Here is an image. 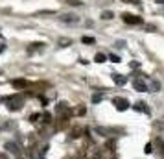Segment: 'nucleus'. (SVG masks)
Returning a JSON list of instances; mask_svg holds the SVG:
<instances>
[{
  "label": "nucleus",
  "mask_w": 164,
  "mask_h": 159,
  "mask_svg": "<svg viewBox=\"0 0 164 159\" xmlns=\"http://www.w3.org/2000/svg\"><path fill=\"white\" fill-rule=\"evenodd\" d=\"M41 120H42V124H52V115L46 111V113H42L41 115Z\"/></svg>",
  "instance_id": "obj_16"
},
{
  "label": "nucleus",
  "mask_w": 164,
  "mask_h": 159,
  "mask_svg": "<svg viewBox=\"0 0 164 159\" xmlns=\"http://www.w3.org/2000/svg\"><path fill=\"white\" fill-rule=\"evenodd\" d=\"M44 43H33V44H30V48H28V54H33V52H39V50H44Z\"/></svg>",
  "instance_id": "obj_9"
},
{
  "label": "nucleus",
  "mask_w": 164,
  "mask_h": 159,
  "mask_svg": "<svg viewBox=\"0 0 164 159\" xmlns=\"http://www.w3.org/2000/svg\"><path fill=\"white\" fill-rule=\"evenodd\" d=\"M129 67H131V69H138V67H140V63H138V61H133Z\"/></svg>",
  "instance_id": "obj_28"
},
{
  "label": "nucleus",
  "mask_w": 164,
  "mask_h": 159,
  "mask_svg": "<svg viewBox=\"0 0 164 159\" xmlns=\"http://www.w3.org/2000/svg\"><path fill=\"white\" fill-rule=\"evenodd\" d=\"M68 44H72L70 39H59L57 41V46H68Z\"/></svg>",
  "instance_id": "obj_21"
},
{
  "label": "nucleus",
  "mask_w": 164,
  "mask_h": 159,
  "mask_svg": "<svg viewBox=\"0 0 164 159\" xmlns=\"http://www.w3.org/2000/svg\"><path fill=\"white\" fill-rule=\"evenodd\" d=\"M144 152H146V154H151V152H153V144H151V142H147V144L144 146Z\"/></svg>",
  "instance_id": "obj_22"
},
{
  "label": "nucleus",
  "mask_w": 164,
  "mask_h": 159,
  "mask_svg": "<svg viewBox=\"0 0 164 159\" xmlns=\"http://www.w3.org/2000/svg\"><path fill=\"white\" fill-rule=\"evenodd\" d=\"M4 102L7 104V109H9V111H19L22 105H24V98L19 96V95H15V96H7V98H4Z\"/></svg>",
  "instance_id": "obj_1"
},
{
  "label": "nucleus",
  "mask_w": 164,
  "mask_h": 159,
  "mask_svg": "<svg viewBox=\"0 0 164 159\" xmlns=\"http://www.w3.org/2000/svg\"><path fill=\"white\" fill-rule=\"evenodd\" d=\"M102 100H103V95H102V93L92 95V104H98V102H102Z\"/></svg>",
  "instance_id": "obj_19"
},
{
  "label": "nucleus",
  "mask_w": 164,
  "mask_h": 159,
  "mask_svg": "<svg viewBox=\"0 0 164 159\" xmlns=\"http://www.w3.org/2000/svg\"><path fill=\"white\" fill-rule=\"evenodd\" d=\"M113 81H114L116 85H125L127 78H125V76H122V74H113Z\"/></svg>",
  "instance_id": "obj_14"
},
{
  "label": "nucleus",
  "mask_w": 164,
  "mask_h": 159,
  "mask_svg": "<svg viewBox=\"0 0 164 159\" xmlns=\"http://www.w3.org/2000/svg\"><path fill=\"white\" fill-rule=\"evenodd\" d=\"M76 113H78V115H83V113H85V107H80V109H76Z\"/></svg>",
  "instance_id": "obj_30"
},
{
  "label": "nucleus",
  "mask_w": 164,
  "mask_h": 159,
  "mask_svg": "<svg viewBox=\"0 0 164 159\" xmlns=\"http://www.w3.org/2000/svg\"><path fill=\"white\" fill-rule=\"evenodd\" d=\"M0 159H4V157H2V156H0Z\"/></svg>",
  "instance_id": "obj_32"
},
{
  "label": "nucleus",
  "mask_w": 164,
  "mask_h": 159,
  "mask_svg": "<svg viewBox=\"0 0 164 159\" xmlns=\"http://www.w3.org/2000/svg\"><path fill=\"white\" fill-rule=\"evenodd\" d=\"M147 91H151V93H159V91H161V81H159V80H151Z\"/></svg>",
  "instance_id": "obj_10"
},
{
  "label": "nucleus",
  "mask_w": 164,
  "mask_h": 159,
  "mask_svg": "<svg viewBox=\"0 0 164 159\" xmlns=\"http://www.w3.org/2000/svg\"><path fill=\"white\" fill-rule=\"evenodd\" d=\"M59 20L65 22V24H78V22H80V17H78V15H72V13H63L61 17H59Z\"/></svg>",
  "instance_id": "obj_6"
},
{
  "label": "nucleus",
  "mask_w": 164,
  "mask_h": 159,
  "mask_svg": "<svg viewBox=\"0 0 164 159\" xmlns=\"http://www.w3.org/2000/svg\"><path fill=\"white\" fill-rule=\"evenodd\" d=\"M113 105H114L118 111H125L131 104H129L125 98H122V96H116V98H113Z\"/></svg>",
  "instance_id": "obj_4"
},
{
  "label": "nucleus",
  "mask_w": 164,
  "mask_h": 159,
  "mask_svg": "<svg viewBox=\"0 0 164 159\" xmlns=\"http://www.w3.org/2000/svg\"><path fill=\"white\" fill-rule=\"evenodd\" d=\"M4 148H6V150H7L9 154H13L15 157H19V159L22 157L21 148H19V144H17V142H11V141H9V142H6V144H4Z\"/></svg>",
  "instance_id": "obj_3"
},
{
  "label": "nucleus",
  "mask_w": 164,
  "mask_h": 159,
  "mask_svg": "<svg viewBox=\"0 0 164 159\" xmlns=\"http://www.w3.org/2000/svg\"><path fill=\"white\" fill-rule=\"evenodd\" d=\"M81 41L85 43V44H94V39H92V37H87V35H85V37H81Z\"/></svg>",
  "instance_id": "obj_23"
},
{
  "label": "nucleus",
  "mask_w": 164,
  "mask_h": 159,
  "mask_svg": "<svg viewBox=\"0 0 164 159\" xmlns=\"http://www.w3.org/2000/svg\"><path fill=\"white\" fill-rule=\"evenodd\" d=\"M155 2H157V4H164V0H155Z\"/></svg>",
  "instance_id": "obj_31"
},
{
  "label": "nucleus",
  "mask_w": 164,
  "mask_h": 159,
  "mask_svg": "<svg viewBox=\"0 0 164 159\" xmlns=\"http://www.w3.org/2000/svg\"><path fill=\"white\" fill-rule=\"evenodd\" d=\"M83 133H87L85 128H81V126H74V128L70 130V135H68V137H70V139H80Z\"/></svg>",
  "instance_id": "obj_7"
},
{
  "label": "nucleus",
  "mask_w": 164,
  "mask_h": 159,
  "mask_svg": "<svg viewBox=\"0 0 164 159\" xmlns=\"http://www.w3.org/2000/svg\"><path fill=\"white\" fill-rule=\"evenodd\" d=\"M109 59L113 61V63H120V56H116V54H111V56H109Z\"/></svg>",
  "instance_id": "obj_24"
},
{
  "label": "nucleus",
  "mask_w": 164,
  "mask_h": 159,
  "mask_svg": "<svg viewBox=\"0 0 164 159\" xmlns=\"http://www.w3.org/2000/svg\"><path fill=\"white\" fill-rule=\"evenodd\" d=\"M123 2H127V4H140V0H123Z\"/></svg>",
  "instance_id": "obj_29"
},
{
  "label": "nucleus",
  "mask_w": 164,
  "mask_h": 159,
  "mask_svg": "<svg viewBox=\"0 0 164 159\" xmlns=\"http://www.w3.org/2000/svg\"><path fill=\"white\" fill-rule=\"evenodd\" d=\"M11 85L17 87V89H26V87H28V81H26V80H13Z\"/></svg>",
  "instance_id": "obj_13"
},
{
  "label": "nucleus",
  "mask_w": 164,
  "mask_h": 159,
  "mask_svg": "<svg viewBox=\"0 0 164 159\" xmlns=\"http://www.w3.org/2000/svg\"><path fill=\"white\" fill-rule=\"evenodd\" d=\"M4 50H6V41H4V37H2V35H0V54H2Z\"/></svg>",
  "instance_id": "obj_26"
},
{
  "label": "nucleus",
  "mask_w": 164,
  "mask_h": 159,
  "mask_svg": "<svg viewBox=\"0 0 164 159\" xmlns=\"http://www.w3.org/2000/svg\"><path fill=\"white\" fill-rule=\"evenodd\" d=\"M113 17H114V13H113V11H102V19L103 20H111Z\"/></svg>",
  "instance_id": "obj_18"
},
{
  "label": "nucleus",
  "mask_w": 164,
  "mask_h": 159,
  "mask_svg": "<svg viewBox=\"0 0 164 159\" xmlns=\"http://www.w3.org/2000/svg\"><path fill=\"white\" fill-rule=\"evenodd\" d=\"M105 59H107V56H105V54H102V52H98V54L94 56V61H96V63H103Z\"/></svg>",
  "instance_id": "obj_17"
},
{
  "label": "nucleus",
  "mask_w": 164,
  "mask_h": 159,
  "mask_svg": "<svg viewBox=\"0 0 164 159\" xmlns=\"http://www.w3.org/2000/svg\"><path fill=\"white\" fill-rule=\"evenodd\" d=\"M133 87H135V91H138V93H144V91H147V83L144 81V80H135L133 81Z\"/></svg>",
  "instance_id": "obj_8"
},
{
  "label": "nucleus",
  "mask_w": 164,
  "mask_h": 159,
  "mask_svg": "<svg viewBox=\"0 0 164 159\" xmlns=\"http://www.w3.org/2000/svg\"><path fill=\"white\" fill-rule=\"evenodd\" d=\"M133 107H135L137 111H142V113H146V115H149V107H147V105H146L144 102H137V104H135Z\"/></svg>",
  "instance_id": "obj_11"
},
{
  "label": "nucleus",
  "mask_w": 164,
  "mask_h": 159,
  "mask_svg": "<svg viewBox=\"0 0 164 159\" xmlns=\"http://www.w3.org/2000/svg\"><path fill=\"white\" fill-rule=\"evenodd\" d=\"M155 146H157V150H159L161 157H164V141L161 139V137H157V139H155Z\"/></svg>",
  "instance_id": "obj_15"
},
{
  "label": "nucleus",
  "mask_w": 164,
  "mask_h": 159,
  "mask_svg": "<svg viewBox=\"0 0 164 159\" xmlns=\"http://www.w3.org/2000/svg\"><path fill=\"white\" fill-rule=\"evenodd\" d=\"M122 19L125 24H133V26H138V24H142V19L140 17H137V15H131V13H123Z\"/></svg>",
  "instance_id": "obj_5"
},
{
  "label": "nucleus",
  "mask_w": 164,
  "mask_h": 159,
  "mask_svg": "<svg viewBox=\"0 0 164 159\" xmlns=\"http://www.w3.org/2000/svg\"><path fill=\"white\" fill-rule=\"evenodd\" d=\"M68 6H81V0H66Z\"/></svg>",
  "instance_id": "obj_25"
},
{
  "label": "nucleus",
  "mask_w": 164,
  "mask_h": 159,
  "mask_svg": "<svg viewBox=\"0 0 164 159\" xmlns=\"http://www.w3.org/2000/svg\"><path fill=\"white\" fill-rule=\"evenodd\" d=\"M39 119H41V115H39V113H33V115L30 117V122H37Z\"/></svg>",
  "instance_id": "obj_27"
},
{
  "label": "nucleus",
  "mask_w": 164,
  "mask_h": 159,
  "mask_svg": "<svg viewBox=\"0 0 164 159\" xmlns=\"http://www.w3.org/2000/svg\"><path fill=\"white\" fill-rule=\"evenodd\" d=\"M57 115L61 117V120H68L70 115H72V109H70L65 102H61V104H57Z\"/></svg>",
  "instance_id": "obj_2"
},
{
  "label": "nucleus",
  "mask_w": 164,
  "mask_h": 159,
  "mask_svg": "<svg viewBox=\"0 0 164 159\" xmlns=\"http://www.w3.org/2000/svg\"><path fill=\"white\" fill-rule=\"evenodd\" d=\"M30 159H42V154H41V150L39 148H30Z\"/></svg>",
  "instance_id": "obj_12"
},
{
  "label": "nucleus",
  "mask_w": 164,
  "mask_h": 159,
  "mask_svg": "<svg viewBox=\"0 0 164 159\" xmlns=\"http://www.w3.org/2000/svg\"><path fill=\"white\" fill-rule=\"evenodd\" d=\"M85 159H103V157H102V154H100V152H92V154H89Z\"/></svg>",
  "instance_id": "obj_20"
}]
</instances>
